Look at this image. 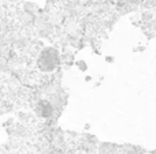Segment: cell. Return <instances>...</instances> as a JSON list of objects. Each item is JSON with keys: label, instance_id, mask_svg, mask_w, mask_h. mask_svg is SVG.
<instances>
[{"label": "cell", "instance_id": "cell-8", "mask_svg": "<svg viewBox=\"0 0 156 154\" xmlns=\"http://www.w3.org/2000/svg\"><path fill=\"white\" fill-rule=\"evenodd\" d=\"M151 154H156V150H154V152H152Z\"/></svg>", "mask_w": 156, "mask_h": 154}, {"label": "cell", "instance_id": "cell-1", "mask_svg": "<svg viewBox=\"0 0 156 154\" xmlns=\"http://www.w3.org/2000/svg\"><path fill=\"white\" fill-rule=\"evenodd\" d=\"M62 57L60 53L55 46H45L40 51L37 56V67L43 72H54L55 70H58V67L60 65Z\"/></svg>", "mask_w": 156, "mask_h": 154}, {"label": "cell", "instance_id": "cell-7", "mask_svg": "<svg viewBox=\"0 0 156 154\" xmlns=\"http://www.w3.org/2000/svg\"><path fill=\"white\" fill-rule=\"evenodd\" d=\"M11 3H16V2H19V0H10Z\"/></svg>", "mask_w": 156, "mask_h": 154}, {"label": "cell", "instance_id": "cell-2", "mask_svg": "<svg viewBox=\"0 0 156 154\" xmlns=\"http://www.w3.org/2000/svg\"><path fill=\"white\" fill-rule=\"evenodd\" d=\"M55 112H56V109H55L52 101L49 100H38L37 104L34 105V113L40 119H51L55 115Z\"/></svg>", "mask_w": 156, "mask_h": 154}, {"label": "cell", "instance_id": "cell-3", "mask_svg": "<svg viewBox=\"0 0 156 154\" xmlns=\"http://www.w3.org/2000/svg\"><path fill=\"white\" fill-rule=\"evenodd\" d=\"M38 4H36V3H25L23 4V10H25V12L26 14H36V12H38Z\"/></svg>", "mask_w": 156, "mask_h": 154}, {"label": "cell", "instance_id": "cell-4", "mask_svg": "<svg viewBox=\"0 0 156 154\" xmlns=\"http://www.w3.org/2000/svg\"><path fill=\"white\" fill-rule=\"evenodd\" d=\"M76 65L80 68L81 71H86V70H88V64H86L83 60H78V62H76Z\"/></svg>", "mask_w": 156, "mask_h": 154}, {"label": "cell", "instance_id": "cell-6", "mask_svg": "<svg viewBox=\"0 0 156 154\" xmlns=\"http://www.w3.org/2000/svg\"><path fill=\"white\" fill-rule=\"evenodd\" d=\"M51 154H63V153L60 152V150H54V152H52Z\"/></svg>", "mask_w": 156, "mask_h": 154}, {"label": "cell", "instance_id": "cell-5", "mask_svg": "<svg viewBox=\"0 0 156 154\" xmlns=\"http://www.w3.org/2000/svg\"><path fill=\"white\" fill-rule=\"evenodd\" d=\"M105 62L107 63H114V57H105Z\"/></svg>", "mask_w": 156, "mask_h": 154}]
</instances>
